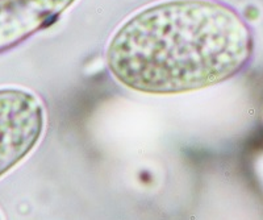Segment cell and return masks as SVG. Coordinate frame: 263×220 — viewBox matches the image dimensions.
Masks as SVG:
<instances>
[{
    "mask_svg": "<svg viewBox=\"0 0 263 220\" xmlns=\"http://www.w3.org/2000/svg\"><path fill=\"white\" fill-rule=\"evenodd\" d=\"M253 51V32L233 7L218 0H166L120 25L105 61L129 90L178 95L233 78Z\"/></svg>",
    "mask_w": 263,
    "mask_h": 220,
    "instance_id": "cell-1",
    "label": "cell"
},
{
    "mask_svg": "<svg viewBox=\"0 0 263 220\" xmlns=\"http://www.w3.org/2000/svg\"><path fill=\"white\" fill-rule=\"evenodd\" d=\"M77 0H0V54L50 27Z\"/></svg>",
    "mask_w": 263,
    "mask_h": 220,
    "instance_id": "cell-3",
    "label": "cell"
},
{
    "mask_svg": "<svg viewBox=\"0 0 263 220\" xmlns=\"http://www.w3.org/2000/svg\"><path fill=\"white\" fill-rule=\"evenodd\" d=\"M0 220H2V219H0Z\"/></svg>",
    "mask_w": 263,
    "mask_h": 220,
    "instance_id": "cell-4",
    "label": "cell"
},
{
    "mask_svg": "<svg viewBox=\"0 0 263 220\" xmlns=\"http://www.w3.org/2000/svg\"><path fill=\"white\" fill-rule=\"evenodd\" d=\"M45 124V107L36 94L24 88H0V178L36 148Z\"/></svg>",
    "mask_w": 263,
    "mask_h": 220,
    "instance_id": "cell-2",
    "label": "cell"
}]
</instances>
